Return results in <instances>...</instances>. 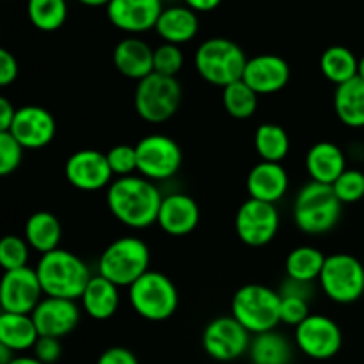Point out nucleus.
Instances as JSON below:
<instances>
[{"label":"nucleus","mask_w":364,"mask_h":364,"mask_svg":"<svg viewBox=\"0 0 364 364\" xmlns=\"http://www.w3.org/2000/svg\"><path fill=\"white\" fill-rule=\"evenodd\" d=\"M162 192L141 174L117 178L107 188V206L114 219L132 230H146L159 220Z\"/></svg>","instance_id":"1"},{"label":"nucleus","mask_w":364,"mask_h":364,"mask_svg":"<svg viewBox=\"0 0 364 364\" xmlns=\"http://www.w3.org/2000/svg\"><path fill=\"white\" fill-rule=\"evenodd\" d=\"M36 274L45 297L68 301H80L92 277L87 263L80 256L60 247L39 258Z\"/></svg>","instance_id":"2"},{"label":"nucleus","mask_w":364,"mask_h":364,"mask_svg":"<svg viewBox=\"0 0 364 364\" xmlns=\"http://www.w3.org/2000/svg\"><path fill=\"white\" fill-rule=\"evenodd\" d=\"M343 203L336 198L333 185L309 180L294 201L295 226L306 235H323L334 230L341 219Z\"/></svg>","instance_id":"3"},{"label":"nucleus","mask_w":364,"mask_h":364,"mask_svg":"<svg viewBox=\"0 0 364 364\" xmlns=\"http://www.w3.org/2000/svg\"><path fill=\"white\" fill-rule=\"evenodd\" d=\"M247 60L242 46L235 41L228 38H210L196 50L194 66L203 80L224 89L242 80Z\"/></svg>","instance_id":"4"},{"label":"nucleus","mask_w":364,"mask_h":364,"mask_svg":"<svg viewBox=\"0 0 364 364\" xmlns=\"http://www.w3.org/2000/svg\"><path fill=\"white\" fill-rule=\"evenodd\" d=\"M149 247L139 237H121L105 247L98 259V274L119 288H130L149 272Z\"/></svg>","instance_id":"5"},{"label":"nucleus","mask_w":364,"mask_h":364,"mask_svg":"<svg viewBox=\"0 0 364 364\" xmlns=\"http://www.w3.org/2000/svg\"><path fill=\"white\" fill-rule=\"evenodd\" d=\"M279 309V291L258 283L240 287L231 301V316H235L252 336L276 331L281 323Z\"/></svg>","instance_id":"6"},{"label":"nucleus","mask_w":364,"mask_h":364,"mask_svg":"<svg viewBox=\"0 0 364 364\" xmlns=\"http://www.w3.org/2000/svg\"><path fill=\"white\" fill-rule=\"evenodd\" d=\"M130 306L148 322H164L176 313L180 304L176 284L166 274L149 270L128 288Z\"/></svg>","instance_id":"7"},{"label":"nucleus","mask_w":364,"mask_h":364,"mask_svg":"<svg viewBox=\"0 0 364 364\" xmlns=\"http://www.w3.org/2000/svg\"><path fill=\"white\" fill-rule=\"evenodd\" d=\"M183 89L176 77H164L153 71L149 77L137 82L134 107L142 121L160 124L169 121L181 105Z\"/></svg>","instance_id":"8"},{"label":"nucleus","mask_w":364,"mask_h":364,"mask_svg":"<svg viewBox=\"0 0 364 364\" xmlns=\"http://www.w3.org/2000/svg\"><path fill=\"white\" fill-rule=\"evenodd\" d=\"M318 284L327 299L336 304H352L364 294L363 263L347 252L329 255L318 277Z\"/></svg>","instance_id":"9"},{"label":"nucleus","mask_w":364,"mask_h":364,"mask_svg":"<svg viewBox=\"0 0 364 364\" xmlns=\"http://www.w3.org/2000/svg\"><path fill=\"white\" fill-rule=\"evenodd\" d=\"M137 164L142 178L153 181H166L176 176L183 164V153L173 137L164 134H151L135 144Z\"/></svg>","instance_id":"10"},{"label":"nucleus","mask_w":364,"mask_h":364,"mask_svg":"<svg viewBox=\"0 0 364 364\" xmlns=\"http://www.w3.org/2000/svg\"><path fill=\"white\" fill-rule=\"evenodd\" d=\"M235 231L242 244L249 247H265L279 231V212L272 203L258 199L244 201L235 215Z\"/></svg>","instance_id":"11"},{"label":"nucleus","mask_w":364,"mask_h":364,"mask_svg":"<svg viewBox=\"0 0 364 364\" xmlns=\"http://www.w3.org/2000/svg\"><path fill=\"white\" fill-rule=\"evenodd\" d=\"M251 333L235 316L213 318L203 333V348L212 359L230 363L247 354Z\"/></svg>","instance_id":"12"},{"label":"nucleus","mask_w":364,"mask_h":364,"mask_svg":"<svg viewBox=\"0 0 364 364\" xmlns=\"http://www.w3.org/2000/svg\"><path fill=\"white\" fill-rule=\"evenodd\" d=\"M295 343L308 358L326 361L341 350L343 333L333 318L313 313L301 326L295 327Z\"/></svg>","instance_id":"13"},{"label":"nucleus","mask_w":364,"mask_h":364,"mask_svg":"<svg viewBox=\"0 0 364 364\" xmlns=\"http://www.w3.org/2000/svg\"><path fill=\"white\" fill-rule=\"evenodd\" d=\"M43 297L45 294H43L36 269L23 267V269L4 272L2 283H0L2 313L32 315Z\"/></svg>","instance_id":"14"},{"label":"nucleus","mask_w":364,"mask_h":364,"mask_svg":"<svg viewBox=\"0 0 364 364\" xmlns=\"http://www.w3.org/2000/svg\"><path fill=\"white\" fill-rule=\"evenodd\" d=\"M64 176L71 187L82 192H96L109 188L112 183V169L107 160V153L98 149L75 151L64 164Z\"/></svg>","instance_id":"15"},{"label":"nucleus","mask_w":364,"mask_h":364,"mask_svg":"<svg viewBox=\"0 0 364 364\" xmlns=\"http://www.w3.org/2000/svg\"><path fill=\"white\" fill-rule=\"evenodd\" d=\"M107 18L127 34H142L156 27L164 11V0H110Z\"/></svg>","instance_id":"16"},{"label":"nucleus","mask_w":364,"mask_h":364,"mask_svg":"<svg viewBox=\"0 0 364 364\" xmlns=\"http://www.w3.org/2000/svg\"><path fill=\"white\" fill-rule=\"evenodd\" d=\"M9 134L25 149H41L55 139L57 121L39 105H25L16 110Z\"/></svg>","instance_id":"17"},{"label":"nucleus","mask_w":364,"mask_h":364,"mask_svg":"<svg viewBox=\"0 0 364 364\" xmlns=\"http://www.w3.org/2000/svg\"><path fill=\"white\" fill-rule=\"evenodd\" d=\"M39 336L64 338L77 329L80 322V308L77 301L57 297H43L32 313Z\"/></svg>","instance_id":"18"},{"label":"nucleus","mask_w":364,"mask_h":364,"mask_svg":"<svg viewBox=\"0 0 364 364\" xmlns=\"http://www.w3.org/2000/svg\"><path fill=\"white\" fill-rule=\"evenodd\" d=\"M242 80L259 96L274 95L290 82V66L281 55L262 53L247 60Z\"/></svg>","instance_id":"19"},{"label":"nucleus","mask_w":364,"mask_h":364,"mask_svg":"<svg viewBox=\"0 0 364 364\" xmlns=\"http://www.w3.org/2000/svg\"><path fill=\"white\" fill-rule=\"evenodd\" d=\"M199 217L201 212L194 198L181 192H173L164 196L156 224L169 237H185L198 228Z\"/></svg>","instance_id":"20"},{"label":"nucleus","mask_w":364,"mask_h":364,"mask_svg":"<svg viewBox=\"0 0 364 364\" xmlns=\"http://www.w3.org/2000/svg\"><path fill=\"white\" fill-rule=\"evenodd\" d=\"M290 178H288L287 169L281 164L276 162H258L247 174V194L251 199H258L263 203L277 201L287 196Z\"/></svg>","instance_id":"21"},{"label":"nucleus","mask_w":364,"mask_h":364,"mask_svg":"<svg viewBox=\"0 0 364 364\" xmlns=\"http://www.w3.org/2000/svg\"><path fill=\"white\" fill-rule=\"evenodd\" d=\"M153 52L155 50L137 36H128L121 39L112 52L116 70L123 77L141 82L153 73Z\"/></svg>","instance_id":"22"},{"label":"nucleus","mask_w":364,"mask_h":364,"mask_svg":"<svg viewBox=\"0 0 364 364\" xmlns=\"http://www.w3.org/2000/svg\"><path fill=\"white\" fill-rule=\"evenodd\" d=\"M306 173L311 181L333 185L347 171L343 149L331 141H320L306 153Z\"/></svg>","instance_id":"23"},{"label":"nucleus","mask_w":364,"mask_h":364,"mask_svg":"<svg viewBox=\"0 0 364 364\" xmlns=\"http://www.w3.org/2000/svg\"><path fill=\"white\" fill-rule=\"evenodd\" d=\"M156 34L164 43L171 45H185L192 41L199 32V18L196 11L187 6L164 7L155 27Z\"/></svg>","instance_id":"24"},{"label":"nucleus","mask_w":364,"mask_h":364,"mask_svg":"<svg viewBox=\"0 0 364 364\" xmlns=\"http://www.w3.org/2000/svg\"><path fill=\"white\" fill-rule=\"evenodd\" d=\"M80 304L84 311L98 322L112 318L119 308V287L96 274L89 281Z\"/></svg>","instance_id":"25"},{"label":"nucleus","mask_w":364,"mask_h":364,"mask_svg":"<svg viewBox=\"0 0 364 364\" xmlns=\"http://www.w3.org/2000/svg\"><path fill=\"white\" fill-rule=\"evenodd\" d=\"M23 238L31 245L32 251L39 255H46L59 249L60 238H63V226L57 215L52 212H34L27 219L23 228Z\"/></svg>","instance_id":"26"},{"label":"nucleus","mask_w":364,"mask_h":364,"mask_svg":"<svg viewBox=\"0 0 364 364\" xmlns=\"http://www.w3.org/2000/svg\"><path fill=\"white\" fill-rule=\"evenodd\" d=\"M334 112L338 119L350 128L364 127V80L355 77L345 84L336 85L334 91Z\"/></svg>","instance_id":"27"},{"label":"nucleus","mask_w":364,"mask_h":364,"mask_svg":"<svg viewBox=\"0 0 364 364\" xmlns=\"http://www.w3.org/2000/svg\"><path fill=\"white\" fill-rule=\"evenodd\" d=\"M38 340L39 333L32 315H18V313L0 315V345L11 348L16 354L34 348Z\"/></svg>","instance_id":"28"},{"label":"nucleus","mask_w":364,"mask_h":364,"mask_svg":"<svg viewBox=\"0 0 364 364\" xmlns=\"http://www.w3.org/2000/svg\"><path fill=\"white\" fill-rule=\"evenodd\" d=\"M247 354L252 364H290L294 350L283 334L269 331L252 338Z\"/></svg>","instance_id":"29"},{"label":"nucleus","mask_w":364,"mask_h":364,"mask_svg":"<svg viewBox=\"0 0 364 364\" xmlns=\"http://www.w3.org/2000/svg\"><path fill=\"white\" fill-rule=\"evenodd\" d=\"M326 259L327 256L313 245H301V247L291 249L284 262L287 277L304 281V283H315L322 274Z\"/></svg>","instance_id":"30"},{"label":"nucleus","mask_w":364,"mask_h":364,"mask_svg":"<svg viewBox=\"0 0 364 364\" xmlns=\"http://www.w3.org/2000/svg\"><path fill=\"white\" fill-rule=\"evenodd\" d=\"M359 59L347 46H329L320 57V71L333 84L341 85L358 77Z\"/></svg>","instance_id":"31"},{"label":"nucleus","mask_w":364,"mask_h":364,"mask_svg":"<svg viewBox=\"0 0 364 364\" xmlns=\"http://www.w3.org/2000/svg\"><path fill=\"white\" fill-rule=\"evenodd\" d=\"M255 148L263 162L281 164L290 153V137L279 124L263 123L256 128Z\"/></svg>","instance_id":"32"},{"label":"nucleus","mask_w":364,"mask_h":364,"mask_svg":"<svg viewBox=\"0 0 364 364\" xmlns=\"http://www.w3.org/2000/svg\"><path fill=\"white\" fill-rule=\"evenodd\" d=\"M27 16L38 31H59L68 18V4L66 0H28Z\"/></svg>","instance_id":"33"},{"label":"nucleus","mask_w":364,"mask_h":364,"mask_svg":"<svg viewBox=\"0 0 364 364\" xmlns=\"http://www.w3.org/2000/svg\"><path fill=\"white\" fill-rule=\"evenodd\" d=\"M258 92L252 91L244 80L233 82L223 89V105L235 119H249L258 109Z\"/></svg>","instance_id":"34"},{"label":"nucleus","mask_w":364,"mask_h":364,"mask_svg":"<svg viewBox=\"0 0 364 364\" xmlns=\"http://www.w3.org/2000/svg\"><path fill=\"white\" fill-rule=\"evenodd\" d=\"M31 251V245L27 244V240L23 237L6 235L0 240V267L4 269V272L28 267Z\"/></svg>","instance_id":"35"},{"label":"nucleus","mask_w":364,"mask_h":364,"mask_svg":"<svg viewBox=\"0 0 364 364\" xmlns=\"http://www.w3.org/2000/svg\"><path fill=\"white\" fill-rule=\"evenodd\" d=\"M185 55L178 45L162 43L153 52V70L164 77H176L183 70Z\"/></svg>","instance_id":"36"},{"label":"nucleus","mask_w":364,"mask_h":364,"mask_svg":"<svg viewBox=\"0 0 364 364\" xmlns=\"http://www.w3.org/2000/svg\"><path fill=\"white\" fill-rule=\"evenodd\" d=\"M333 191L343 205L361 201L364 198V173L358 169H347L334 181Z\"/></svg>","instance_id":"37"},{"label":"nucleus","mask_w":364,"mask_h":364,"mask_svg":"<svg viewBox=\"0 0 364 364\" xmlns=\"http://www.w3.org/2000/svg\"><path fill=\"white\" fill-rule=\"evenodd\" d=\"M107 160L112 169V174L117 178L134 176L139 171L137 164V149L135 146L117 144L107 151Z\"/></svg>","instance_id":"38"},{"label":"nucleus","mask_w":364,"mask_h":364,"mask_svg":"<svg viewBox=\"0 0 364 364\" xmlns=\"http://www.w3.org/2000/svg\"><path fill=\"white\" fill-rule=\"evenodd\" d=\"M23 146L9 134L0 132V174L9 176L20 167L23 160Z\"/></svg>","instance_id":"39"},{"label":"nucleus","mask_w":364,"mask_h":364,"mask_svg":"<svg viewBox=\"0 0 364 364\" xmlns=\"http://www.w3.org/2000/svg\"><path fill=\"white\" fill-rule=\"evenodd\" d=\"M309 313V302L304 299H295V297H281V323H287V326L297 327L304 322Z\"/></svg>","instance_id":"40"},{"label":"nucleus","mask_w":364,"mask_h":364,"mask_svg":"<svg viewBox=\"0 0 364 364\" xmlns=\"http://www.w3.org/2000/svg\"><path fill=\"white\" fill-rule=\"evenodd\" d=\"M60 354H63V347H60L59 338L39 336L38 343L34 345V358L45 364L57 363Z\"/></svg>","instance_id":"41"},{"label":"nucleus","mask_w":364,"mask_h":364,"mask_svg":"<svg viewBox=\"0 0 364 364\" xmlns=\"http://www.w3.org/2000/svg\"><path fill=\"white\" fill-rule=\"evenodd\" d=\"M277 291H279L281 297L304 299V301L309 302L313 299V295H315V283H304V281L287 277V279H283V283H281Z\"/></svg>","instance_id":"42"},{"label":"nucleus","mask_w":364,"mask_h":364,"mask_svg":"<svg viewBox=\"0 0 364 364\" xmlns=\"http://www.w3.org/2000/svg\"><path fill=\"white\" fill-rule=\"evenodd\" d=\"M18 73H20V66H18L16 57L9 50H0V85L7 87L13 84L18 78Z\"/></svg>","instance_id":"43"},{"label":"nucleus","mask_w":364,"mask_h":364,"mask_svg":"<svg viewBox=\"0 0 364 364\" xmlns=\"http://www.w3.org/2000/svg\"><path fill=\"white\" fill-rule=\"evenodd\" d=\"M96 364H139L132 350L124 347H110L98 358Z\"/></svg>","instance_id":"44"},{"label":"nucleus","mask_w":364,"mask_h":364,"mask_svg":"<svg viewBox=\"0 0 364 364\" xmlns=\"http://www.w3.org/2000/svg\"><path fill=\"white\" fill-rule=\"evenodd\" d=\"M16 110L13 103L2 96L0 98V132H9L11 127H13L14 116H16Z\"/></svg>","instance_id":"45"},{"label":"nucleus","mask_w":364,"mask_h":364,"mask_svg":"<svg viewBox=\"0 0 364 364\" xmlns=\"http://www.w3.org/2000/svg\"><path fill=\"white\" fill-rule=\"evenodd\" d=\"M183 2L196 13H210V11L217 9L223 0H183Z\"/></svg>","instance_id":"46"},{"label":"nucleus","mask_w":364,"mask_h":364,"mask_svg":"<svg viewBox=\"0 0 364 364\" xmlns=\"http://www.w3.org/2000/svg\"><path fill=\"white\" fill-rule=\"evenodd\" d=\"M14 358H16V355H14V352L11 350V348L0 345V364H9Z\"/></svg>","instance_id":"47"},{"label":"nucleus","mask_w":364,"mask_h":364,"mask_svg":"<svg viewBox=\"0 0 364 364\" xmlns=\"http://www.w3.org/2000/svg\"><path fill=\"white\" fill-rule=\"evenodd\" d=\"M9 364H45L36 358H28V355H16Z\"/></svg>","instance_id":"48"},{"label":"nucleus","mask_w":364,"mask_h":364,"mask_svg":"<svg viewBox=\"0 0 364 364\" xmlns=\"http://www.w3.org/2000/svg\"><path fill=\"white\" fill-rule=\"evenodd\" d=\"M77 2L84 4L87 7H102V6H109L110 0H77Z\"/></svg>","instance_id":"49"},{"label":"nucleus","mask_w":364,"mask_h":364,"mask_svg":"<svg viewBox=\"0 0 364 364\" xmlns=\"http://www.w3.org/2000/svg\"><path fill=\"white\" fill-rule=\"evenodd\" d=\"M358 77L364 80V55L359 59V70H358Z\"/></svg>","instance_id":"50"}]
</instances>
